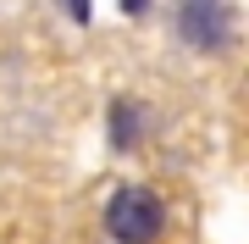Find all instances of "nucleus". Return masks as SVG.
<instances>
[{"label": "nucleus", "instance_id": "nucleus-1", "mask_svg": "<svg viewBox=\"0 0 249 244\" xmlns=\"http://www.w3.org/2000/svg\"><path fill=\"white\" fill-rule=\"evenodd\" d=\"M160 227H166V211H160V200L150 189H139V183H127V189H116L106 200V233L116 244H150Z\"/></svg>", "mask_w": 249, "mask_h": 244}, {"label": "nucleus", "instance_id": "nucleus-2", "mask_svg": "<svg viewBox=\"0 0 249 244\" xmlns=\"http://www.w3.org/2000/svg\"><path fill=\"white\" fill-rule=\"evenodd\" d=\"M178 39L188 50H222L232 39V6L227 0H178Z\"/></svg>", "mask_w": 249, "mask_h": 244}, {"label": "nucleus", "instance_id": "nucleus-3", "mask_svg": "<svg viewBox=\"0 0 249 244\" xmlns=\"http://www.w3.org/2000/svg\"><path fill=\"white\" fill-rule=\"evenodd\" d=\"M106 128H111V150H133V145H139V133H144V117H139V106H133L127 94H116V100H111Z\"/></svg>", "mask_w": 249, "mask_h": 244}, {"label": "nucleus", "instance_id": "nucleus-4", "mask_svg": "<svg viewBox=\"0 0 249 244\" xmlns=\"http://www.w3.org/2000/svg\"><path fill=\"white\" fill-rule=\"evenodd\" d=\"M55 6H61V11H67V17H72V22H78V28H83V22H89V17H94V0H55Z\"/></svg>", "mask_w": 249, "mask_h": 244}, {"label": "nucleus", "instance_id": "nucleus-5", "mask_svg": "<svg viewBox=\"0 0 249 244\" xmlns=\"http://www.w3.org/2000/svg\"><path fill=\"white\" fill-rule=\"evenodd\" d=\"M122 11H127V17H144V11H150V0H122Z\"/></svg>", "mask_w": 249, "mask_h": 244}]
</instances>
